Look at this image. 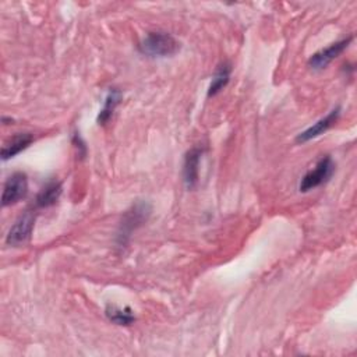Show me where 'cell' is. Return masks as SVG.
I'll use <instances>...</instances> for the list:
<instances>
[{
    "instance_id": "obj_11",
    "label": "cell",
    "mask_w": 357,
    "mask_h": 357,
    "mask_svg": "<svg viewBox=\"0 0 357 357\" xmlns=\"http://www.w3.org/2000/svg\"><path fill=\"white\" fill-rule=\"evenodd\" d=\"M230 74H231V66L229 63L225 61V63L219 64L215 74L212 75L211 84L208 86L206 96L211 98V96L218 95L220 91H223L226 88V85L229 84V81H230Z\"/></svg>"
},
{
    "instance_id": "obj_7",
    "label": "cell",
    "mask_w": 357,
    "mask_h": 357,
    "mask_svg": "<svg viewBox=\"0 0 357 357\" xmlns=\"http://www.w3.org/2000/svg\"><path fill=\"white\" fill-rule=\"evenodd\" d=\"M340 116V106H336L335 109H332L325 117L319 119L315 124L310 126L308 128H305L304 131H301L297 137H296V142L297 144H304V142H308L310 139L312 138H317L319 137L321 134L326 132L339 119Z\"/></svg>"
},
{
    "instance_id": "obj_5",
    "label": "cell",
    "mask_w": 357,
    "mask_h": 357,
    "mask_svg": "<svg viewBox=\"0 0 357 357\" xmlns=\"http://www.w3.org/2000/svg\"><path fill=\"white\" fill-rule=\"evenodd\" d=\"M28 192V178L22 172L13 173L4 183L1 194V205L8 206L17 204Z\"/></svg>"
},
{
    "instance_id": "obj_4",
    "label": "cell",
    "mask_w": 357,
    "mask_h": 357,
    "mask_svg": "<svg viewBox=\"0 0 357 357\" xmlns=\"http://www.w3.org/2000/svg\"><path fill=\"white\" fill-rule=\"evenodd\" d=\"M351 40H353V36L350 35V36L343 38L337 42H333L328 47L321 49L319 52L314 53L308 59V67L312 70H317V71L326 68L335 59H337L350 46Z\"/></svg>"
},
{
    "instance_id": "obj_8",
    "label": "cell",
    "mask_w": 357,
    "mask_h": 357,
    "mask_svg": "<svg viewBox=\"0 0 357 357\" xmlns=\"http://www.w3.org/2000/svg\"><path fill=\"white\" fill-rule=\"evenodd\" d=\"M204 153L201 146H192L184 158L183 165V180L188 190H192L198 184L199 178V160Z\"/></svg>"
},
{
    "instance_id": "obj_2",
    "label": "cell",
    "mask_w": 357,
    "mask_h": 357,
    "mask_svg": "<svg viewBox=\"0 0 357 357\" xmlns=\"http://www.w3.org/2000/svg\"><path fill=\"white\" fill-rule=\"evenodd\" d=\"M138 49L148 57H170L180 50V43L167 32L153 31L145 35V38L139 42Z\"/></svg>"
},
{
    "instance_id": "obj_1",
    "label": "cell",
    "mask_w": 357,
    "mask_h": 357,
    "mask_svg": "<svg viewBox=\"0 0 357 357\" xmlns=\"http://www.w3.org/2000/svg\"><path fill=\"white\" fill-rule=\"evenodd\" d=\"M151 212H152V206L146 201H137L135 204H132L121 218V222L119 225L117 234H116V243L120 247L126 245L131 238V234L137 229H139L144 223H146V220L151 216Z\"/></svg>"
},
{
    "instance_id": "obj_14",
    "label": "cell",
    "mask_w": 357,
    "mask_h": 357,
    "mask_svg": "<svg viewBox=\"0 0 357 357\" xmlns=\"http://www.w3.org/2000/svg\"><path fill=\"white\" fill-rule=\"evenodd\" d=\"M73 144L75 145V148L78 149V156L81 158H85V153H86V146H85V142L82 141L79 132H74L73 135Z\"/></svg>"
},
{
    "instance_id": "obj_10",
    "label": "cell",
    "mask_w": 357,
    "mask_h": 357,
    "mask_svg": "<svg viewBox=\"0 0 357 357\" xmlns=\"http://www.w3.org/2000/svg\"><path fill=\"white\" fill-rule=\"evenodd\" d=\"M32 141H33V137L29 132H21L14 135L11 141L1 148V159L7 160L10 158H14L15 155L26 149L32 144Z\"/></svg>"
},
{
    "instance_id": "obj_3",
    "label": "cell",
    "mask_w": 357,
    "mask_h": 357,
    "mask_svg": "<svg viewBox=\"0 0 357 357\" xmlns=\"http://www.w3.org/2000/svg\"><path fill=\"white\" fill-rule=\"evenodd\" d=\"M333 172H335V162L332 160V158L328 155L322 156L317 162L315 167L312 170L307 172L304 174V177L301 178L300 185H298L300 191L307 192V191H311V190L322 185L332 177Z\"/></svg>"
},
{
    "instance_id": "obj_9",
    "label": "cell",
    "mask_w": 357,
    "mask_h": 357,
    "mask_svg": "<svg viewBox=\"0 0 357 357\" xmlns=\"http://www.w3.org/2000/svg\"><path fill=\"white\" fill-rule=\"evenodd\" d=\"M61 195V183L57 180H49L38 192L35 205L38 208H49L54 205Z\"/></svg>"
},
{
    "instance_id": "obj_13",
    "label": "cell",
    "mask_w": 357,
    "mask_h": 357,
    "mask_svg": "<svg viewBox=\"0 0 357 357\" xmlns=\"http://www.w3.org/2000/svg\"><path fill=\"white\" fill-rule=\"evenodd\" d=\"M105 314L107 317V319L116 325H121V326H128L131 324L135 322V315L132 312V310L130 307H117V305H112L109 304L105 310Z\"/></svg>"
},
{
    "instance_id": "obj_6",
    "label": "cell",
    "mask_w": 357,
    "mask_h": 357,
    "mask_svg": "<svg viewBox=\"0 0 357 357\" xmlns=\"http://www.w3.org/2000/svg\"><path fill=\"white\" fill-rule=\"evenodd\" d=\"M33 225H35V215L31 211H26L10 227L7 237H6V243L8 245H14V247L25 244L31 238Z\"/></svg>"
},
{
    "instance_id": "obj_12",
    "label": "cell",
    "mask_w": 357,
    "mask_h": 357,
    "mask_svg": "<svg viewBox=\"0 0 357 357\" xmlns=\"http://www.w3.org/2000/svg\"><path fill=\"white\" fill-rule=\"evenodd\" d=\"M120 100H121V92L117 88H110L106 98H105L103 106H102V109H100V112L96 117V123L99 126L106 124L112 119V116H113L116 107L119 106Z\"/></svg>"
}]
</instances>
